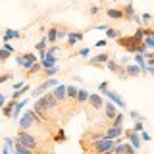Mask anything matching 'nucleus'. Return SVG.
Here are the masks:
<instances>
[{"instance_id":"1","label":"nucleus","mask_w":154,"mask_h":154,"mask_svg":"<svg viewBox=\"0 0 154 154\" xmlns=\"http://www.w3.org/2000/svg\"><path fill=\"white\" fill-rule=\"evenodd\" d=\"M83 154H112L114 139H98L89 144H81Z\"/></svg>"},{"instance_id":"2","label":"nucleus","mask_w":154,"mask_h":154,"mask_svg":"<svg viewBox=\"0 0 154 154\" xmlns=\"http://www.w3.org/2000/svg\"><path fill=\"white\" fill-rule=\"evenodd\" d=\"M116 42H118V46H122L125 52H129V54H144L146 52V48L141 41H137L133 35H122L119 38H116Z\"/></svg>"},{"instance_id":"3","label":"nucleus","mask_w":154,"mask_h":154,"mask_svg":"<svg viewBox=\"0 0 154 154\" xmlns=\"http://www.w3.org/2000/svg\"><path fill=\"white\" fill-rule=\"evenodd\" d=\"M38 123H42V122L37 118V114L33 112V110H27V112L23 114V118L19 119V131H31Z\"/></svg>"},{"instance_id":"4","label":"nucleus","mask_w":154,"mask_h":154,"mask_svg":"<svg viewBox=\"0 0 154 154\" xmlns=\"http://www.w3.org/2000/svg\"><path fill=\"white\" fill-rule=\"evenodd\" d=\"M112 58V54L110 52H100V54L96 56H91L89 60L85 62V66H93V67H104V64Z\"/></svg>"},{"instance_id":"5","label":"nucleus","mask_w":154,"mask_h":154,"mask_svg":"<svg viewBox=\"0 0 154 154\" xmlns=\"http://www.w3.org/2000/svg\"><path fill=\"white\" fill-rule=\"evenodd\" d=\"M83 37H85V31H67V37H66V46L64 48H73L79 41H83Z\"/></svg>"},{"instance_id":"6","label":"nucleus","mask_w":154,"mask_h":154,"mask_svg":"<svg viewBox=\"0 0 154 154\" xmlns=\"http://www.w3.org/2000/svg\"><path fill=\"white\" fill-rule=\"evenodd\" d=\"M58 83H60V81H58V79H54V77H50V79L42 81V83H41V85H38L37 89H35V93H31V94H33V96H35V98H37V96L45 94V91H48V89H54V87H56Z\"/></svg>"},{"instance_id":"7","label":"nucleus","mask_w":154,"mask_h":154,"mask_svg":"<svg viewBox=\"0 0 154 154\" xmlns=\"http://www.w3.org/2000/svg\"><path fill=\"white\" fill-rule=\"evenodd\" d=\"M123 137L125 139H129V144L135 148V152L139 150V148L143 146V141H141V137H139V133H135L131 131V129H123Z\"/></svg>"},{"instance_id":"8","label":"nucleus","mask_w":154,"mask_h":154,"mask_svg":"<svg viewBox=\"0 0 154 154\" xmlns=\"http://www.w3.org/2000/svg\"><path fill=\"white\" fill-rule=\"evenodd\" d=\"M104 67H108V71H112V73H116L118 77H122V79H127V77H125V69H123V66H119V64H118V60H114V58H110V60L104 64Z\"/></svg>"},{"instance_id":"9","label":"nucleus","mask_w":154,"mask_h":154,"mask_svg":"<svg viewBox=\"0 0 154 154\" xmlns=\"http://www.w3.org/2000/svg\"><path fill=\"white\" fill-rule=\"evenodd\" d=\"M42 98H45V104H46L50 116H54L58 110H60V102H58L54 96H52V93H45V94H42Z\"/></svg>"},{"instance_id":"10","label":"nucleus","mask_w":154,"mask_h":154,"mask_svg":"<svg viewBox=\"0 0 154 154\" xmlns=\"http://www.w3.org/2000/svg\"><path fill=\"white\" fill-rule=\"evenodd\" d=\"M87 102H89V106L93 108V112H98V110H102V108H104V98H102V96H100L98 93H91Z\"/></svg>"},{"instance_id":"11","label":"nucleus","mask_w":154,"mask_h":154,"mask_svg":"<svg viewBox=\"0 0 154 154\" xmlns=\"http://www.w3.org/2000/svg\"><path fill=\"white\" fill-rule=\"evenodd\" d=\"M104 16L110 19V21H123V14L119 6H112V8H106L104 10Z\"/></svg>"},{"instance_id":"12","label":"nucleus","mask_w":154,"mask_h":154,"mask_svg":"<svg viewBox=\"0 0 154 154\" xmlns=\"http://www.w3.org/2000/svg\"><path fill=\"white\" fill-rule=\"evenodd\" d=\"M21 56H23V66H21L23 71H27L33 64H37V62H38V58H37L35 52H23Z\"/></svg>"},{"instance_id":"13","label":"nucleus","mask_w":154,"mask_h":154,"mask_svg":"<svg viewBox=\"0 0 154 154\" xmlns=\"http://www.w3.org/2000/svg\"><path fill=\"white\" fill-rule=\"evenodd\" d=\"M50 93H52V96H54L58 102L66 104V85H64V83H58L54 89L50 91Z\"/></svg>"},{"instance_id":"14","label":"nucleus","mask_w":154,"mask_h":154,"mask_svg":"<svg viewBox=\"0 0 154 154\" xmlns=\"http://www.w3.org/2000/svg\"><path fill=\"white\" fill-rule=\"evenodd\" d=\"M104 96H108V98L112 100V104H116L118 108H127V102H125V100H123L118 93H114V91H110V89H108V91L104 93Z\"/></svg>"},{"instance_id":"15","label":"nucleus","mask_w":154,"mask_h":154,"mask_svg":"<svg viewBox=\"0 0 154 154\" xmlns=\"http://www.w3.org/2000/svg\"><path fill=\"white\" fill-rule=\"evenodd\" d=\"M102 110H104V118L108 119V123L112 122L116 116H118V112H119V110H118V106L112 104V102H104V108H102Z\"/></svg>"},{"instance_id":"16","label":"nucleus","mask_w":154,"mask_h":154,"mask_svg":"<svg viewBox=\"0 0 154 154\" xmlns=\"http://www.w3.org/2000/svg\"><path fill=\"white\" fill-rule=\"evenodd\" d=\"M123 137V127H104V139H118Z\"/></svg>"},{"instance_id":"17","label":"nucleus","mask_w":154,"mask_h":154,"mask_svg":"<svg viewBox=\"0 0 154 154\" xmlns=\"http://www.w3.org/2000/svg\"><path fill=\"white\" fill-rule=\"evenodd\" d=\"M119 8H122V14H123V21H133V17L137 16L133 4H123V6H119Z\"/></svg>"},{"instance_id":"18","label":"nucleus","mask_w":154,"mask_h":154,"mask_svg":"<svg viewBox=\"0 0 154 154\" xmlns=\"http://www.w3.org/2000/svg\"><path fill=\"white\" fill-rule=\"evenodd\" d=\"M75 98H77V87L75 85H66V102L69 100L71 106H77ZM77 108H79V106H77Z\"/></svg>"},{"instance_id":"19","label":"nucleus","mask_w":154,"mask_h":154,"mask_svg":"<svg viewBox=\"0 0 154 154\" xmlns=\"http://www.w3.org/2000/svg\"><path fill=\"white\" fill-rule=\"evenodd\" d=\"M56 62H58V58L56 56H52V54H45L38 60V64H41L42 69H48V67H52V66H56Z\"/></svg>"},{"instance_id":"20","label":"nucleus","mask_w":154,"mask_h":154,"mask_svg":"<svg viewBox=\"0 0 154 154\" xmlns=\"http://www.w3.org/2000/svg\"><path fill=\"white\" fill-rule=\"evenodd\" d=\"M123 69H125V77H139L141 75V67L137 64H127Z\"/></svg>"},{"instance_id":"21","label":"nucleus","mask_w":154,"mask_h":154,"mask_svg":"<svg viewBox=\"0 0 154 154\" xmlns=\"http://www.w3.org/2000/svg\"><path fill=\"white\" fill-rule=\"evenodd\" d=\"M89 91H87V89H77V98H75V104L77 106H83L85 102H87V100H89Z\"/></svg>"},{"instance_id":"22","label":"nucleus","mask_w":154,"mask_h":154,"mask_svg":"<svg viewBox=\"0 0 154 154\" xmlns=\"http://www.w3.org/2000/svg\"><path fill=\"white\" fill-rule=\"evenodd\" d=\"M56 23H52L50 27L46 29V35H45V38H46V42H50V45H56Z\"/></svg>"},{"instance_id":"23","label":"nucleus","mask_w":154,"mask_h":154,"mask_svg":"<svg viewBox=\"0 0 154 154\" xmlns=\"http://www.w3.org/2000/svg\"><path fill=\"white\" fill-rule=\"evenodd\" d=\"M19 37H21V33L16 31V29H6V31L2 33V41L4 42H10L12 38H19Z\"/></svg>"},{"instance_id":"24","label":"nucleus","mask_w":154,"mask_h":154,"mask_svg":"<svg viewBox=\"0 0 154 154\" xmlns=\"http://www.w3.org/2000/svg\"><path fill=\"white\" fill-rule=\"evenodd\" d=\"M56 42L64 41V38L67 37V25H64V23H56Z\"/></svg>"},{"instance_id":"25","label":"nucleus","mask_w":154,"mask_h":154,"mask_svg":"<svg viewBox=\"0 0 154 154\" xmlns=\"http://www.w3.org/2000/svg\"><path fill=\"white\" fill-rule=\"evenodd\" d=\"M122 35H123L122 29H118V27H106V41H108V38H119Z\"/></svg>"},{"instance_id":"26","label":"nucleus","mask_w":154,"mask_h":154,"mask_svg":"<svg viewBox=\"0 0 154 154\" xmlns=\"http://www.w3.org/2000/svg\"><path fill=\"white\" fill-rule=\"evenodd\" d=\"M12 154H35L33 150H29V148H25L23 144H19L14 141V146H12Z\"/></svg>"},{"instance_id":"27","label":"nucleus","mask_w":154,"mask_h":154,"mask_svg":"<svg viewBox=\"0 0 154 154\" xmlns=\"http://www.w3.org/2000/svg\"><path fill=\"white\" fill-rule=\"evenodd\" d=\"M25 104H27L25 98H23V100H17V102H16V106H14V112H12V119H14V122L19 118V112H21V108H23Z\"/></svg>"},{"instance_id":"28","label":"nucleus","mask_w":154,"mask_h":154,"mask_svg":"<svg viewBox=\"0 0 154 154\" xmlns=\"http://www.w3.org/2000/svg\"><path fill=\"white\" fill-rule=\"evenodd\" d=\"M29 89H31V85H27V83H25V85H23V87H21L19 91H16V93L12 94V100H14V102H17V100H21V96L25 94V93H29Z\"/></svg>"},{"instance_id":"29","label":"nucleus","mask_w":154,"mask_h":154,"mask_svg":"<svg viewBox=\"0 0 154 154\" xmlns=\"http://www.w3.org/2000/svg\"><path fill=\"white\" fill-rule=\"evenodd\" d=\"M123 119H125V114L123 112H118V116H116L108 125H110V127H123Z\"/></svg>"},{"instance_id":"30","label":"nucleus","mask_w":154,"mask_h":154,"mask_svg":"<svg viewBox=\"0 0 154 154\" xmlns=\"http://www.w3.org/2000/svg\"><path fill=\"white\" fill-rule=\"evenodd\" d=\"M14 106H16V102H14V100H10V102H6V104L2 106V116H4V118H12Z\"/></svg>"},{"instance_id":"31","label":"nucleus","mask_w":154,"mask_h":154,"mask_svg":"<svg viewBox=\"0 0 154 154\" xmlns=\"http://www.w3.org/2000/svg\"><path fill=\"white\" fill-rule=\"evenodd\" d=\"M60 71H62V67L60 66H52V67H48V69H41V73L42 75H45V77H52V75H56V73H60Z\"/></svg>"},{"instance_id":"32","label":"nucleus","mask_w":154,"mask_h":154,"mask_svg":"<svg viewBox=\"0 0 154 154\" xmlns=\"http://www.w3.org/2000/svg\"><path fill=\"white\" fill-rule=\"evenodd\" d=\"M46 45H48V42H46V38L42 37L41 41L37 42V46H35V48H37V52H38V56H41V58L45 56V52H46ZM41 58H38V60H41Z\"/></svg>"},{"instance_id":"33","label":"nucleus","mask_w":154,"mask_h":154,"mask_svg":"<svg viewBox=\"0 0 154 154\" xmlns=\"http://www.w3.org/2000/svg\"><path fill=\"white\" fill-rule=\"evenodd\" d=\"M141 23H144V27H150V21H152V14H148V12H144L141 14Z\"/></svg>"},{"instance_id":"34","label":"nucleus","mask_w":154,"mask_h":154,"mask_svg":"<svg viewBox=\"0 0 154 154\" xmlns=\"http://www.w3.org/2000/svg\"><path fill=\"white\" fill-rule=\"evenodd\" d=\"M143 45H144V48H146V50H152L154 48V37H143Z\"/></svg>"},{"instance_id":"35","label":"nucleus","mask_w":154,"mask_h":154,"mask_svg":"<svg viewBox=\"0 0 154 154\" xmlns=\"http://www.w3.org/2000/svg\"><path fill=\"white\" fill-rule=\"evenodd\" d=\"M41 69H42V67H41V64H38V62H37V64H33L31 67H29V69L25 71V73H27V77H31V75L38 73V71H41Z\"/></svg>"},{"instance_id":"36","label":"nucleus","mask_w":154,"mask_h":154,"mask_svg":"<svg viewBox=\"0 0 154 154\" xmlns=\"http://www.w3.org/2000/svg\"><path fill=\"white\" fill-rule=\"evenodd\" d=\"M67 139H66V133H64V129H58V133L54 135V143H66Z\"/></svg>"},{"instance_id":"37","label":"nucleus","mask_w":154,"mask_h":154,"mask_svg":"<svg viewBox=\"0 0 154 154\" xmlns=\"http://www.w3.org/2000/svg\"><path fill=\"white\" fill-rule=\"evenodd\" d=\"M14 77H16V75H14L12 71H4V73H0V85L6 83V81H10V79H14Z\"/></svg>"},{"instance_id":"38","label":"nucleus","mask_w":154,"mask_h":154,"mask_svg":"<svg viewBox=\"0 0 154 154\" xmlns=\"http://www.w3.org/2000/svg\"><path fill=\"white\" fill-rule=\"evenodd\" d=\"M89 52H91V46H83L77 52H73V56H89Z\"/></svg>"},{"instance_id":"39","label":"nucleus","mask_w":154,"mask_h":154,"mask_svg":"<svg viewBox=\"0 0 154 154\" xmlns=\"http://www.w3.org/2000/svg\"><path fill=\"white\" fill-rule=\"evenodd\" d=\"M133 37L137 38V41H143V37H144V27H143V25H139V29L133 33Z\"/></svg>"},{"instance_id":"40","label":"nucleus","mask_w":154,"mask_h":154,"mask_svg":"<svg viewBox=\"0 0 154 154\" xmlns=\"http://www.w3.org/2000/svg\"><path fill=\"white\" fill-rule=\"evenodd\" d=\"M10 56H12L10 52H6L4 48H0V64H4V62H8V60H10Z\"/></svg>"},{"instance_id":"41","label":"nucleus","mask_w":154,"mask_h":154,"mask_svg":"<svg viewBox=\"0 0 154 154\" xmlns=\"http://www.w3.org/2000/svg\"><path fill=\"white\" fill-rule=\"evenodd\" d=\"M129 116H131L135 122H144V116L139 114V112H135V110H131V112H129Z\"/></svg>"},{"instance_id":"42","label":"nucleus","mask_w":154,"mask_h":154,"mask_svg":"<svg viewBox=\"0 0 154 154\" xmlns=\"http://www.w3.org/2000/svg\"><path fill=\"white\" fill-rule=\"evenodd\" d=\"M131 131H135V133H141V131H144V125H143V122H135V125L131 127Z\"/></svg>"},{"instance_id":"43","label":"nucleus","mask_w":154,"mask_h":154,"mask_svg":"<svg viewBox=\"0 0 154 154\" xmlns=\"http://www.w3.org/2000/svg\"><path fill=\"white\" fill-rule=\"evenodd\" d=\"M110 89V83H108V81H102V83H100L98 85V91H100V96H102L104 93H106V91H108Z\"/></svg>"},{"instance_id":"44","label":"nucleus","mask_w":154,"mask_h":154,"mask_svg":"<svg viewBox=\"0 0 154 154\" xmlns=\"http://www.w3.org/2000/svg\"><path fill=\"white\" fill-rule=\"evenodd\" d=\"M98 14H100V8L98 6H91L89 8V16L91 17H98Z\"/></svg>"},{"instance_id":"45","label":"nucleus","mask_w":154,"mask_h":154,"mask_svg":"<svg viewBox=\"0 0 154 154\" xmlns=\"http://www.w3.org/2000/svg\"><path fill=\"white\" fill-rule=\"evenodd\" d=\"M60 48H62V46H58V45H52V46H50V48H48V50L45 52V54H52V56H56V52L60 50Z\"/></svg>"},{"instance_id":"46","label":"nucleus","mask_w":154,"mask_h":154,"mask_svg":"<svg viewBox=\"0 0 154 154\" xmlns=\"http://www.w3.org/2000/svg\"><path fill=\"white\" fill-rule=\"evenodd\" d=\"M0 48H4V50H6V52H10V54H14V52H16V48H14L12 45H10V42H4V45L0 46Z\"/></svg>"},{"instance_id":"47","label":"nucleus","mask_w":154,"mask_h":154,"mask_svg":"<svg viewBox=\"0 0 154 154\" xmlns=\"http://www.w3.org/2000/svg\"><path fill=\"white\" fill-rule=\"evenodd\" d=\"M129 62H131V58H129V56H122V58H119V60H118V64L125 67V66L129 64Z\"/></svg>"},{"instance_id":"48","label":"nucleus","mask_w":154,"mask_h":154,"mask_svg":"<svg viewBox=\"0 0 154 154\" xmlns=\"http://www.w3.org/2000/svg\"><path fill=\"white\" fill-rule=\"evenodd\" d=\"M106 45H108V41H106V38H100V41L94 42V48H102V46H106Z\"/></svg>"},{"instance_id":"49","label":"nucleus","mask_w":154,"mask_h":154,"mask_svg":"<svg viewBox=\"0 0 154 154\" xmlns=\"http://www.w3.org/2000/svg\"><path fill=\"white\" fill-rule=\"evenodd\" d=\"M141 141H144V143H150V135H148L146 131H141Z\"/></svg>"},{"instance_id":"50","label":"nucleus","mask_w":154,"mask_h":154,"mask_svg":"<svg viewBox=\"0 0 154 154\" xmlns=\"http://www.w3.org/2000/svg\"><path fill=\"white\" fill-rule=\"evenodd\" d=\"M23 85H25V81H17V83H14V93H16V91H19Z\"/></svg>"},{"instance_id":"51","label":"nucleus","mask_w":154,"mask_h":154,"mask_svg":"<svg viewBox=\"0 0 154 154\" xmlns=\"http://www.w3.org/2000/svg\"><path fill=\"white\" fill-rule=\"evenodd\" d=\"M144 37H154L152 27H144Z\"/></svg>"},{"instance_id":"52","label":"nucleus","mask_w":154,"mask_h":154,"mask_svg":"<svg viewBox=\"0 0 154 154\" xmlns=\"http://www.w3.org/2000/svg\"><path fill=\"white\" fill-rule=\"evenodd\" d=\"M16 64H17L19 67L23 66V56H21V54H16Z\"/></svg>"},{"instance_id":"53","label":"nucleus","mask_w":154,"mask_h":154,"mask_svg":"<svg viewBox=\"0 0 154 154\" xmlns=\"http://www.w3.org/2000/svg\"><path fill=\"white\" fill-rule=\"evenodd\" d=\"M4 104H6V96H4L2 93H0V108H2Z\"/></svg>"},{"instance_id":"54","label":"nucleus","mask_w":154,"mask_h":154,"mask_svg":"<svg viewBox=\"0 0 154 154\" xmlns=\"http://www.w3.org/2000/svg\"><path fill=\"white\" fill-rule=\"evenodd\" d=\"M2 154H12V150H10V148L6 146V144H4V146H2Z\"/></svg>"},{"instance_id":"55","label":"nucleus","mask_w":154,"mask_h":154,"mask_svg":"<svg viewBox=\"0 0 154 154\" xmlns=\"http://www.w3.org/2000/svg\"><path fill=\"white\" fill-rule=\"evenodd\" d=\"M125 2H127V4H131V0H125Z\"/></svg>"},{"instance_id":"56","label":"nucleus","mask_w":154,"mask_h":154,"mask_svg":"<svg viewBox=\"0 0 154 154\" xmlns=\"http://www.w3.org/2000/svg\"><path fill=\"white\" fill-rule=\"evenodd\" d=\"M0 110H2V108H0Z\"/></svg>"}]
</instances>
